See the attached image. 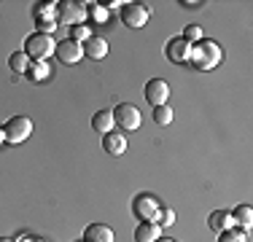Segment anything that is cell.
<instances>
[{
    "instance_id": "obj_6",
    "label": "cell",
    "mask_w": 253,
    "mask_h": 242,
    "mask_svg": "<svg viewBox=\"0 0 253 242\" xmlns=\"http://www.w3.org/2000/svg\"><path fill=\"white\" fill-rule=\"evenodd\" d=\"M159 199L151 197V194H137L135 199H132V213L135 218H140V221H154L156 223V215H159Z\"/></svg>"
},
{
    "instance_id": "obj_19",
    "label": "cell",
    "mask_w": 253,
    "mask_h": 242,
    "mask_svg": "<svg viewBox=\"0 0 253 242\" xmlns=\"http://www.w3.org/2000/svg\"><path fill=\"white\" fill-rule=\"evenodd\" d=\"M232 215H234V223H237L243 232H248V229L253 226V210L248 207V204H240V207L234 210Z\"/></svg>"
},
{
    "instance_id": "obj_14",
    "label": "cell",
    "mask_w": 253,
    "mask_h": 242,
    "mask_svg": "<svg viewBox=\"0 0 253 242\" xmlns=\"http://www.w3.org/2000/svg\"><path fill=\"white\" fill-rule=\"evenodd\" d=\"M84 54L89 59H105L108 57V40L102 35H92V38L84 43Z\"/></svg>"
},
{
    "instance_id": "obj_16",
    "label": "cell",
    "mask_w": 253,
    "mask_h": 242,
    "mask_svg": "<svg viewBox=\"0 0 253 242\" xmlns=\"http://www.w3.org/2000/svg\"><path fill=\"white\" fill-rule=\"evenodd\" d=\"M113 111H97L92 116V129L100 132V135H108V132H113Z\"/></svg>"
},
{
    "instance_id": "obj_13",
    "label": "cell",
    "mask_w": 253,
    "mask_h": 242,
    "mask_svg": "<svg viewBox=\"0 0 253 242\" xmlns=\"http://www.w3.org/2000/svg\"><path fill=\"white\" fill-rule=\"evenodd\" d=\"M208 226L221 234V232H229V229H237V223H234V215L229 213V210H215V213H210V218H208Z\"/></svg>"
},
{
    "instance_id": "obj_4",
    "label": "cell",
    "mask_w": 253,
    "mask_h": 242,
    "mask_svg": "<svg viewBox=\"0 0 253 242\" xmlns=\"http://www.w3.org/2000/svg\"><path fill=\"white\" fill-rule=\"evenodd\" d=\"M151 19V5L148 3H124L122 5V22L132 30L146 27V22Z\"/></svg>"
},
{
    "instance_id": "obj_23",
    "label": "cell",
    "mask_w": 253,
    "mask_h": 242,
    "mask_svg": "<svg viewBox=\"0 0 253 242\" xmlns=\"http://www.w3.org/2000/svg\"><path fill=\"white\" fill-rule=\"evenodd\" d=\"M180 38H183L186 43L194 46L197 40H202V27L200 24H189V27H183V35H180Z\"/></svg>"
},
{
    "instance_id": "obj_8",
    "label": "cell",
    "mask_w": 253,
    "mask_h": 242,
    "mask_svg": "<svg viewBox=\"0 0 253 242\" xmlns=\"http://www.w3.org/2000/svg\"><path fill=\"white\" fill-rule=\"evenodd\" d=\"M146 100L151 108H159V105H167V100H170V86H167V81H162V78H151V81L146 83Z\"/></svg>"
},
{
    "instance_id": "obj_12",
    "label": "cell",
    "mask_w": 253,
    "mask_h": 242,
    "mask_svg": "<svg viewBox=\"0 0 253 242\" xmlns=\"http://www.w3.org/2000/svg\"><path fill=\"white\" fill-rule=\"evenodd\" d=\"M102 148H105L108 156H124L126 137L122 132H108V135H102Z\"/></svg>"
},
{
    "instance_id": "obj_22",
    "label": "cell",
    "mask_w": 253,
    "mask_h": 242,
    "mask_svg": "<svg viewBox=\"0 0 253 242\" xmlns=\"http://www.w3.org/2000/svg\"><path fill=\"white\" fill-rule=\"evenodd\" d=\"M92 38V30L86 27V24H76V27H70V40H76V43H86V40Z\"/></svg>"
},
{
    "instance_id": "obj_10",
    "label": "cell",
    "mask_w": 253,
    "mask_h": 242,
    "mask_svg": "<svg viewBox=\"0 0 253 242\" xmlns=\"http://www.w3.org/2000/svg\"><path fill=\"white\" fill-rule=\"evenodd\" d=\"M189 51H191V43H186L183 38H172L170 43H167V48H165L167 59L175 62V65H186V62H189Z\"/></svg>"
},
{
    "instance_id": "obj_11",
    "label": "cell",
    "mask_w": 253,
    "mask_h": 242,
    "mask_svg": "<svg viewBox=\"0 0 253 242\" xmlns=\"http://www.w3.org/2000/svg\"><path fill=\"white\" fill-rule=\"evenodd\" d=\"M81 242H116V237H113V229L105 226V223H89L84 229Z\"/></svg>"
},
{
    "instance_id": "obj_24",
    "label": "cell",
    "mask_w": 253,
    "mask_h": 242,
    "mask_svg": "<svg viewBox=\"0 0 253 242\" xmlns=\"http://www.w3.org/2000/svg\"><path fill=\"white\" fill-rule=\"evenodd\" d=\"M218 242H248V234L243 229H229V232H221Z\"/></svg>"
},
{
    "instance_id": "obj_17",
    "label": "cell",
    "mask_w": 253,
    "mask_h": 242,
    "mask_svg": "<svg viewBox=\"0 0 253 242\" xmlns=\"http://www.w3.org/2000/svg\"><path fill=\"white\" fill-rule=\"evenodd\" d=\"M8 68L16 73V76H27V70H30V57L25 51H14L8 57Z\"/></svg>"
},
{
    "instance_id": "obj_15",
    "label": "cell",
    "mask_w": 253,
    "mask_h": 242,
    "mask_svg": "<svg viewBox=\"0 0 253 242\" xmlns=\"http://www.w3.org/2000/svg\"><path fill=\"white\" fill-rule=\"evenodd\" d=\"M162 237V226L154 221H140V226L135 229V242H156Z\"/></svg>"
},
{
    "instance_id": "obj_28",
    "label": "cell",
    "mask_w": 253,
    "mask_h": 242,
    "mask_svg": "<svg viewBox=\"0 0 253 242\" xmlns=\"http://www.w3.org/2000/svg\"><path fill=\"white\" fill-rule=\"evenodd\" d=\"M3 143H5V129L0 126V145H3Z\"/></svg>"
},
{
    "instance_id": "obj_31",
    "label": "cell",
    "mask_w": 253,
    "mask_h": 242,
    "mask_svg": "<svg viewBox=\"0 0 253 242\" xmlns=\"http://www.w3.org/2000/svg\"><path fill=\"white\" fill-rule=\"evenodd\" d=\"M0 242H16V240H11V237H0Z\"/></svg>"
},
{
    "instance_id": "obj_26",
    "label": "cell",
    "mask_w": 253,
    "mask_h": 242,
    "mask_svg": "<svg viewBox=\"0 0 253 242\" xmlns=\"http://www.w3.org/2000/svg\"><path fill=\"white\" fill-rule=\"evenodd\" d=\"M86 11L92 14L94 22H105V19H108V8H105V5H100V3H89Z\"/></svg>"
},
{
    "instance_id": "obj_3",
    "label": "cell",
    "mask_w": 253,
    "mask_h": 242,
    "mask_svg": "<svg viewBox=\"0 0 253 242\" xmlns=\"http://www.w3.org/2000/svg\"><path fill=\"white\" fill-rule=\"evenodd\" d=\"M89 11L84 3H76V0H65V3H57V24H86Z\"/></svg>"
},
{
    "instance_id": "obj_5",
    "label": "cell",
    "mask_w": 253,
    "mask_h": 242,
    "mask_svg": "<svg viewBox=\"0 0 253 242\" xmlns=\"http://www.w3.org/2000/svg\"><path fill=\"white\" fill-rule=\"evenodd\" d=\"M5 143H14V145H19V143H25L30 135H33V121H30L27 116H14V119H8L5 121Z\"/></svg>"
},
{
    "instance_id": "obj_30",
    "label": "cell",
    "mask_w": 253,
    "mask_h": 242,
    "mask_svg": "<svg viewBox=\"0 0 253 242\" xmlns=\"http://www.w3.org/2000/svg\"><path fill=\"white\" fill-rule=\"evenodd\" d=\"M156 242H175V240H170V237H159Z\"/></svg>"
},
{
    "instance_id": "obj_1",
    "label": "cell",
    "mask_w": 253,
    "mask_h": 242,
    "mask_svg": "<svg viewBox=\"0 0 253 242\" xmlns=\"http://www.w3.org/2000/svg\"><path fill=\"white\" fill-rule=\"evenodd\" d=\"M221 59H224V51H221V46L215 43V40L202 38V40H197L189 51V62L194 70H215L221 65Z\"/></svg>"
},
{
    "instance_id": "obj_21",
    "label": "cell",
    "mask_w": 253,
    "mask_h": 242,
    "mask_svg": "<svg viewBox=\"0 0 253 242\" xmlns=\"http://www.w3.org/2000/svg\"><path fill=\"white\" fill-rule=\"evenodd\" d=\"M172 116H175V113H172V108H170V105H159V108H154V121H156L159 126L172 124Z\"/></svg>"
},
{
    "instance_id": "obj_9",
    "label": "cell",
    "mask_w": 253,
    "mask_h": 242,
    "mask_svg": "<svg viewBox=\"0 0 253 242\" xmlns=\"http://www.w3.org/2000/svg\"><path fill=\"white\" fill-rule=\"evenodd\" d=\"M57 59L62 65H78L84 59V46L81 43H76V40H62V43H57Z\"/></svg>"
},
{
    "instance_id": "obj_2",
    "label": "cell",
    "mask_w": 253,
    "mask_h": 242,
    "mask_svg": "<svg viewBox=\"0 0 253 242\" xmlns=\"http://www.w3.org/2000/svg\"><path fill=\"white\" fill-rule=\"evenodd\" d=\"M22 51H25L30 59H35V62H46V59L57 51V43H54L51 35L33 33V35H27V38H25V48H22Z\"/></svg>"
},
{
    "instance_id": "obj_20",
    "label": "cell",
    "mask_w": 253,
    "mask_h": 242,
    "mask_svg": "<svg viewBox=\"0 0 253 242\" xmlns=\"http://www.w3.org/2000/svg\"><path fill=\"white\" fill-rule=\"evenodd\" d=\"M33 14H35V19H51V22H57V3H38Z\"/></svg>"
},
{
    "instance_id": "obj_27",
    "label": "cell",
    "mask_w": 253,
    "mask_h": 242,
    "mask_svg": "<svg viewBox=\"0 0 253 242\" xmlns=\"http://www.w3.org/2000/svg\"><path fill=\"white\" fill-rule=\"evenodd\" d=\"M35 24H38V33H43V35H51L57 30V22H51V19H35Z\"/></svg>"
},
{
    "instance_id": "obj_18",
    "label": "cell",
    "mask_w": 253,
    "mask_h": 242,
    "mask_svg": "<svg viewBox=\"0 0 253 242\" xmlns=\"http://www.w3.org/2000/svg\"><path fill=\"white\" fill-rule=\"evenodd\" d=\"M49 76H51L49 62H30V70H27V78H30V81L41 83V81H46Z\"/></svg>"
},
{
    "instance_id": "obj_7",
    "label": "cell",
    "mask_w": 253,
    "mask_h": 242,
    "mask_svg": "<svg viewBox=\"0 0 253 242\" xmlns=\"http://www.w3.org/2000/svg\"><path fill=\"white\" fill-rule=\"evenodd\" d=\"M113 121H116V124L122 126L124 132H135V129H140L143 116H140V111H137L135 105H129V102H122V105L113 111Z\"/></svg>"
},
{
    "instance_id": "obj_29",
    "label": "cell",
    "mask_w": 253,
    "mask_h": 242,
    "mask_svg": "<svg viewBox=\"0 0 253 242\" xmlns=\"http://www.w3.org/2000/svg\"><path fill=\"white\" fill-rule=\"evenodd\" d=\"M16 242H38V240H33V237H19Z\"/></svg>"
},
{
    "instance_id": "obj_25",
    "label": "cell",
    "mask_w": 253,
    "mask_h": 242,
    "mask_svg": "<svg viewBox=\"0 0 253 242\" xmlns=\"http://www.w3.org/2000/svg\"><path fill=\"white\" fill-rule=\"evenodd\" d=\"M156 223H159V226H172V223H175V210H170V207H159Z\"/></svg>"
}]
</instances>
